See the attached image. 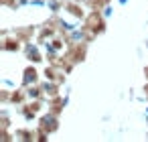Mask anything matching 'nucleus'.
<instances>
[{
	"instance_id": "1",
	"label": "nucleus",
	"mask_w": 148,
	"mask_h": 142,
	"mask_svg": "<svg viewBox=\"0 0 148 142\" xmlns=\"http://www.w3.org/2000/svg\"><path fill=\"white\" fill-rule=\"evenodd\" d=\"M85 29H89L93 35H97V33H103L106 31V21L101 19V14L97 12V10H93L87 19H85V25H83Z\"/></svg>"
},
{
	"instance_id": "2",
	"label": "nucleus",
	"mask_w": 148,
	"mask_h": 142,
	"mask_svg": "<svg viewBox=\"0 0 148 142\" xmlns=\"http://www.w3.org/2000/svg\"><path fill=\"white\" fill-rule=\"evenodd\" d=\"M39 128H41L43 132H47V134L55 132V130L59 128V124H57V114H53V112L45 114V116L41 118V124H39Z\"/></svg>"
},
{
	"instance_id": "3",
	"label": "nucleus",
	"mask_w": 148,
	"mask_h": 142,
	"mask_svg": "<svg viewBox=\"0 0 148 142\" xmlns=\"http://www.w3.org/2000/svg\"><path fill=\"white\" fill-rule=\"evenodd\" d=\"M39 81V71L35 67H27L25 69V77H23V85L29 87V85H35Z\"/></svg>"
},
{
	"instance_id": "4",
	"label": "nucleus",
	"mask_w": 148,
	"mask_h": 142,
	"mask_svg": "<svg viewBox=\"0 0 148 142\" xmlns=\"http://www.w3.org/2000/svg\"><path fill=\"white\" fill-rule=\"evenodd\" d=\"M27 59H29V61H33V63H39V61H43V57H41V51H39L37 47H33V45H27Z\"/></svg>"
},
{
	"instance_id": "5",
	"label": "nucleus",
	"mask_w": 148,
	"mask_h": 142,
	"mask_svg": "<svg viewBox=\"0 0 148 142\" xmlns=\"http://www.w3.org/2000/svg\"><path fill=\"white\" fill-rule=\"evenodd\" d=\"M21 39L16 37V39H4L2 41V49L4 51H18L21 49V43H18Z\"/></svg>"
},
{
	"instance_id": "6",
	"label": "nucleus",
	"mask_w": 148,
	"mask_h": 142,
	"mask_svg": "<svg viewBox=\"0 0 148 142\" xmlns=\"http://www.w3.org/2000/svg\"><path fill=\"white\" fill-rule=\"evenodd\" d=\"M33 33H35V29H33V27H27V29H16V31H14V35H16L21 41H29V37H31Z\"/></svg>"
},
{
	"instance_id": "7",
	"label": "nucleus",
	"mask_w": 148,
	"mask_h": 142,
	"mask_svg": "<svg viewBox=\"0 0 148 142\" xmlns=\"http://www.w3.org/2000/svg\"><path fill=\"white\" fill-rule=\"evenodd\" d=\"M16 136H18L21 140H33L37 134H35L33 130H16Z\"/></svg>"
},
{
	"instance_id": "8",
	"label": "nucleus",
	"mask_w": 148,
	"mask_h": 142,
	"mask_svg": "<svg viewBox=\"0 0 148 142\" xmlns=\"http://www.w3.org/2000/svg\"><path fill=\"white\" fill-rule=\"evenodd\" d=\"M49 6H51V10H53V12H57V10L61 8V2H59V0H51Z\"/></svg>"
},
{
	"instance_id": "9",
	"label": "nucleus",
	"mask_w": 148,
	"mask_h": 142,
	"mask_svg": "<svg viewBox=\"0 0 148 142\" xmlns=\"http://www.w3.org/2000/svg\"><path fill=\"white\" fill-rule=\"evenodd\" d=\"M146 77H148V67H146Z\"/></svg>"
},
{
	"instance_id": "10",
	"label": "nucleus",
	"mask_w": 148,
	"mask_h": 142,
	"mask_svg": "<svg viewBox=\"0 0 148 142\" xmlns=\"http://www.w3.org/2000/svg\"><path fill=\"white\" fill-rule=\"evenodd\" d=\"M120 2H122V4H124V2H126V0H120Z\"/></svg>"
}]
</instances>
